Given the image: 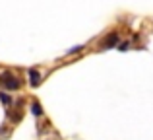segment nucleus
Wrapping results in <instances>:
<instances>
[{"instance_id": "f257e3e1", "label": "nucleus", "mask_w": 153, "mask_h": 140, "mask_svg": "<svg viewBox=\"0 0 153 140\" xmlns=\"http://www.w3.org/2000/svg\"><path fill=\"white\" fill-rule=\"evenodd\" d=\"M0 82H2V86L6 88V90H18V88H19V80L14 78L10 72H4V74H0Z\"/></svg>"}, {"instance_id": "f03ea898", "label": "nucleus", "mask_w": 153, "mask_h": 140, "mask_svg": "<svg viewBox=\"0 0 153 140\" xmlns=\"http://www.w3.org/2000/svg\"><path fill=\"white\" fill-rule=\"evenodd\" d=\"M116 43H118V35L116 33H111V35H107L105 37V41L101 43V47L103 49H111V47H114Z\"/></svg>"}, {"instance_id": "7ed1b4c3", "label": "nucleus", "mask_w": 153, "mask_h": 140, "mask_svg": "<svg viewBox=\"0 0 153 140\" xmlns=\"http://www.w3.org/2000/svg\"><path fill=\"white\" fill-rule=\"evenodd\" d=\"M27 74H29V84H31V86H39V82H41V74H39L37 70H33V68L27 72Z\"/></svg>"}, {"instance_id": "20e7f679", "label": "nucleus", "mask_w": 153, "mask_h": 140, "mask_svg": "<svg viewBox=\"0 0 153 140\" xmlns=\"http://www.w3.org/2000/svg\"><path fill=\"white\" fill-rule=\"evenodd\" d=\"M31 113H33L35 117H41V115H43L41 105H39V103H31Z\"/></svg>"}, {"instance_id": "39448f33", "label": "nucleus", "mask_w": 153, "mask_h": 140, "mask_svg": "<svg viewBox=\"0 0 153 140\" xmlns=\"http://www.w3.org/2000/svg\"><path fill=\"white\" fill-rule=\"evenodd\" d=\"M0 101H2L4 105H8V103H10L12 99H10V95H8V94H4V91H0Z\"/></svg>"}, {"instance_id": "423d86ee", "label": "nucleus", "mask_w": 153, "mask_h": 140, "mask_svg": "<svg viewBox=\"0 0 153 140\" xmlns=\"http://www.w3.org/2000/svg\"><path fill=\"white\" fill-rule=\"evenodd\" d=\"M82 49H83V45H76V47H72V49L68 51V53H70V55H74V53H78V51H82Z\"/></svg>"}, {"instance_id": "0eeeda50", "label": "nucleus", "mask_w": 153, "mask_h": 140, "mask_svg": "<svg viewBox=\"0 0 153 140\" xmlns=\"http://www.w3.org/2000/svg\"><path fill=\"white\" fill-rule=\"evenodd\" d=\"M118 49H120V51H126V49H128V43H120Z\"/></svg>"}]
</instances>
